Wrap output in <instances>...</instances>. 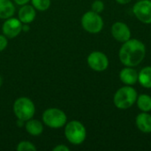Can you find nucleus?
I'll list each match as a JSON object with an SVG mask.
<instances>
[{"label": "nucleus", "mask_w": 151, "mask_h": 151, "mask_svg": "<svg viewBox=\"0 0 151 151\" xmlns=\"http://www.w3.org/2000/svg\"><path fill=\"white\" fill-rule=\"evenodd\" d=\"M146 57V46L138 39H129L123 42L119 51L120 62L125 66L135 67L139 65Z\"/></svg>", "instance_id": "nucleus-1"}, {"label": "nucleus", "mask_w": 151, "mask_h": 151, "mask_svg": "<svg viewBox=\"0 0 151 151\" xmlns=\"http://www.w3.org/2000/svg\"><path fill=\"white\" fill-rule=\"evenodd\" d=\"M138 93L132 86H124L119 88L113 96V104L119 110H127L132 107L137 100Z\"/></svg>", "instance_id": "nucleus-2"}, {"label": "nucleus", "mask_w": 151, "mask_h": 151, "mask_svg": "<svg viewBox=\"0 0 151 151\" xmlns=\"http://www.w3.org/2000/svg\"><path fill=\"white\" fill-rule=\"evenodd\" d=\"M65 135L70 143L73 145H80L86 140V127L81 122L78 120H72L65 124Z\"/></svg>", "instance_id": "nucleus-3"}, {"label": "nucleus", "mask_w": 151, "mask_h": 151, "mask_svg": "<svg viewBox=\"0 0 151 151\" xmlns=\"http://www.w3.org/2000/svg\"><path fill=\"white\" fill-rule=\"evenodd\" d=\"M13 112L18 119L26 122L34 117L35 107L29 98L19 97L13 104Z\"/></svg>", "instance_id": "nucleus-4"}, {"label": "nucleus", "mask_w": 151, "mask_h": 151, "mask_svg": "<svg viewBox=\"0 0 151 151\" xmlns=\"http://www.w3.org/2000/svg\"><path fill=\"white\" fill-rule=\"evenodd\" d=\"M81 26L85 31L90 34H98L103 30L104 19L100 13L89 11L81 17Z\"/></svg>", "instance_id": "nucleus-5"}, {"label": "nucleus", "mask_w": 151, "mask_h": 151, "mask_svg": "<svg viewBox=\"0 0 151 151\" xmlns=\"http://www.w3.org/2000/svg\"><path fill=\"white\" fill-rule=\"evenodd\" d=\"M43 123L51 128H60L65 126L67 121V117L65 113L57 108L47 109L42 114Z\"/></svg>", "instance_id": "nucleus-6"}, {"label": "nucleus", "mask_w": 151, "mask_h": 151, "mask_svg": "<svg viewBox=\"0 0 151 151\" xmlns=\"http://www.w3.org/2000/svg\"><path fill=\"white\" fill-rule=\"evenodd\" d=\"M133 13L141 22L151 24V0H139L133 6Z\"/></svg>", "instance_id": "nucleus-7"}, {"label": "nucleus", "mask_w": 151, "mask_h": 151, "mask_svg": "<svg viewBox=\"0 0 151 151\" xmlns=\"http://www.w3.org/2000/svg\"><path fill=\"white\" fill-rule=\"evenodd\" d=\"M88 66L96 72H104L109 66L108 57L102 51L91 52L87 59Z\"/></svg>", "instance_id": "nucleus-8"}, {"label": "nucleus", "mask_w": 151, "mask_h": 151, "mask_svg": "<svg viewBox=\"0 0 151 151\" xmlns=\"http://www.w3.org/2000/svg\"><path fill=\"white\" fill-rule=\"evenodd\" d=\"M111 35L116 41L122 43L131 39L132 36L130 27L122 21H117L112 25Z\"/></svg>", "instance_id": "nucleus-9"}, {"label": "nucleus", "mask_w": 151, "mask_h": 151, "mask_svg": "<svg viewBox=\"0 0 151 151\" xmlns=\"http://www.w3.org/2000/svg\"><path fill=\"white\" fill-rule=\"evenodd\" d=\"M4 35L7 38H14L18 36L22 31V24L19 19L8 18L3 24L2 27Z\"/></svg>", "instance_id": "nucleus-10"}, {"label": "nucleus", "mask_w": 151, "mask_h": 151, "mask_svg": "<svg viewBox=\"0 0 151 151\" xmlns=\"http://www.w3.org/2000/svg\"><path fill=\"white\" fill-rule=\"evenodd\" d=\"M119 80L127 86H134L138 82V72L134 67L126 66L119 72Z\"/></svg>", "instance_id": "nucleus-11"}, {"label": "nucleus", "mask_w": 151, "mask_h": 151, "mask_svg": "<svg viewBox=\"0 0 151 151\" xmlns=\"http://www.w3.org/2000/svg\"><path fill=\"white\" fill-rule=\"evenodd\" d=\"M135 125L137 128L143 134L151 133V115L149 112L142 111L135 118Z\"/></svg>", "instance_id": "nucleus-12"}, {"label": "nucleus", "mask_w": 151, "mask_h": 151, "mask_svg": "<svg viewBox=\"0 0 151 151\" xmlns=\"http://www.w3.org/2000/svg\"><path fill=\"white\" fill-rule=\"evenodd\" d=\"M36 12L33 5L24 4L19 11V19L23 24L31 23L35 18Z\"/></svg>", "instance_id": "nucleus-13"}, {"label": "nucleus", "mask_w": 151, "mask_h": 151, "mask_svg": "<svg viewBox=\"0 0 151 151\" xmlns=\"http://www.w3.org/2000/svg\"><path fill=\"white\" fill-rule=\"evenodd\" d=\"M15 7L11 0H0V19H8L13 16Z\"/></svg>", "instance_id": "nucleus-14"}, {"label": "nucleus", "mask_w": 151, "mask_h": 151, "mask_svg": "<svg viewBox=\"0 0 151 151\" xmlns=\"http://www.w3.org/2000/svg\"><path fill=\"white\" fill-rule=\"evenodd\" d=\"M138 82L145 88H151V66L143 67L138 73Z\"/></svg>", "instance_id": "nucleus-15"}, {"label": "nucleus", "mask_w": 151, "mask_h": 151, "mask_svg": "<svg viewBox=\"0 0 151 151\" xmlns=\"http://www.w3.org/2000/svg\"><path fill=\"white\" fill-rule=\"evenodd\" d=\"M25 127H26L27 132L29 134L34 135V136L40 135L43 131V126H42V122H40L39 120H36V119H32L26 121Z\"/></svg>", "instance_id": "nucleus-16"}, {"label": "nucleus", "mask_w": 151, "mask_h": 151, "mask_svg": "<svg viewBox=\"0 0 151 151\" xmlns=\"http://www.w3.org/2000/svg\"><path fill=\"white\" fill-rule=\"evenodd\" d=\"M141 111L150 112L151 111V96L147 94H141L138 96L136 103Z\"/></svg>", "instance_id": "nucleus-17"}, {"label": "nucleus", "mask_w": 151, "mask_h": 151, "mask_svg": "<svg viewBox=\"0 0 151 151\" xmlns=\"http://www.w3.org/2000/svg\"><path fill=\"white\" fill-rule=\"evenodd\" d=\"M32 5L38 11H46L50 6V0H31Z\"/></svg>", "instance_id": "nucleus-18"}, {"label": "nucleus", "mask_w": 151, "mask_h": 151, "mask_svg": "<svg viewBox=\"0 0 151 151\" xmlns=\"http://www.w3.org/2000/svg\"><path fill=\"white\" fill-rule=\"evenodd\" d=\"M17 150L18 151H35L36 150L35 146L27 141H23L20 142L18 146H17Z\"/></svg>", "instance_id": "nucleus-19"}, {"label": "nucleus", "mask_w": 151, "mask_h": 151, "mask_svg": "<svg viewBox=\"0 0 151 151\" xmlns=\"http://www.w3.org/2000/svg\"><path fill=\"white\" fill-rule=\"evenodd\" d=\"M91 9L95 12L101 13L104 10V4L102 0H95L91 4Z\"/></svg>", "instance_id": "nucleus-20"}, {"label": "nucleus", "mask_w": 151, "mask_h": 151, "mask_svg": "<svg viewBox=\"0 0 151 151\" xmlns=\"http://www.w3.org/2000/svg\"><path fill=\"white\" fill-rule=\"evenodd\" d=\"M8 44V41H7V37L4 35H0V52L3 51Z\"/></svg>", "instance_id": "nucleus-21"}, {"label": "nucleus", "mask_w": 151, "mask_h": 151, "mask_svg": "<svg viewBox=\"0 0 151 151\" xmlns=\"http://www.w3.org/2000/svg\"><path fill=\"white\" fill-rule=\"evenodd\" d=\"M53 151H69V148L66 147L65 145H63V144H60V145H58L56 146Z\"/></svg>", "instance_id": "nucleus-22"}, {"label": "nucleus", "mask_w": 151, "mask_h": 151, "mask_svg": "<svg viewBox=\"0 0 151 151\" xmlns=\"http://www.w3.org/2000/svg\"><path fill=\"white\" fill-rule=\"evenodd\" d=\"M13 1L19 5H24V4H27L30 0H13Z\"/></svg>", "instance_id": "nucleus-23"}, {"label": "nucleus", "mask_w": 151, "mask_h": 151, "mask_svg": "<svg viewBox=\"0 0 151 151\" xmlns=\"http://www.w3.org/2000/svg\"><path fill=\"white\" fill-rule=\"evenodd\" d=\"M132 0H116V2L119 4H127L131 2Z\"/></svg>", "instance_id": "nucleus-24"}, {"label": "nucleus", "mask_w": 151, "mask_h": 151, "mask_svg": "<svg viewBox=\"0 0 151 151\" xmlns=\"http://www.w3.org/2000/svg\"><path fill=\"white\" fill-rule=\"evenodd\" d=\"M29 26H28V24H23L22 25V31H24V32H27L28 30H29Z\"/></svg>", "instance_id": "nucleus-25"}, {"label": "nucleus", "mask_w": 151, "mask_h": 151, "mask_svg": "<svg viewBox=\"0 0 151 151\" xmlns=\"http://www.w3.org/2000/svg\"><path fill=\"white\" fill-rule=\"evenodd\" d=\"M2 83H3V79H2V77L0 76V88H1V86H2Z\"/></svg>", "instance_id": "nucleus-26"}]
</instances>
